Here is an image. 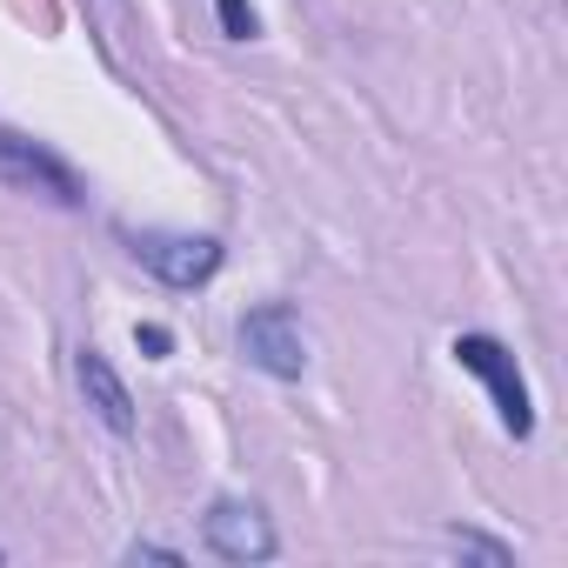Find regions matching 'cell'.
<instances>
[{
	"label": "cell",
	"mask_w": 568,
	"mask_h": 568,
	"mask_svg": "<svg viewBox=\"0 0 568 568\" xmlns=\"http://www.w3.org/2000/svg\"><path fill=\"white\" fill-rule=\"evenodd\" d=\"M448 355H455V368H462V375H475V382L488 388V402H495L501 428H508L515 442H528V435H535V395H528V375H521L515 348H508L501 335L468 328V335H455V342H448Z\"/></svg>",
	"instance_id": "obj_1"
},
{
	"label": "cell",
	"mask_w": 568,
	"mask_h": 568,
	"mask_svg": "<svg viewBox=\"0 0 568 568\" xmlns=\"http://www.w3.org/2000/svg\"><path fill=\"white\" fill-rule=\"evenodd\" d=\"M121 241H128V254L161 281V288H174V295H194V288H207V281L221 274V261H227V247H221V234H181V227H121Z\"/></svg>",
	"instance_id": "obj_2"
},
{
	"label": "cell",
	"mask_w": 568,
	"mask_h": 568,
	"mask_svg": "<svg viewBox=\"0 0 568 568\" xmlns=\"http://www.w3.org/2000/svg\"><path fill=\"white\" fill-rule=\"evenodd\" d=\"M234 348H241V362L261 368L267 382H302V375H308V335H302L295 302H254V308L234 322Z\"/></svg>",
	"instance_id": "obj_3"
},
{
	"label": "cell",
	"mask_w": 568,
	"mask_h": 568,
	"mask_svg": "<svg viewBox=\"0 0 568 568\" xmlns=\"http://www.w3.org/2000/svg\"><path fill=\"white\" fill-rule=\"evenodd\" d=\"M0 187L54 201V207H88V181L68 154H54L48 141L21 134V128H0Z\"/></svg>",
	"instance_id": "obj_4"
},
{
	"label": "cell",
	"mask_w": 568,
	"mask_h": 568,
	"mask_svg": "<svg viewBox=\"0 0 568 568\" xmlns=\"http://www.w3.org/2000/svg\"><path fill=\"white\" fill-rule=\"evenodd\" d=\"M201 541L234 561V568H254V561H274L281 555V535H274V515L247 495H214L207 515H201Z\"/></svg>",
	"instance_id": "obj_5"
},
{
	"label": "cell",
	"mask_w": 568,
	"mask_h": 568,
	"mask_svg": "<svg viewBox=\"0 0 568 568\" xmlns=\"http://www.w3.org/2000/svg\"><path fill=\"white\" fill-rule=\"evenodd\" d=\"M74 388H81L88 415H94L108 435H134V428H141V415H134V395H128L121 368H114L94 342H81V348H74Z\"/></svg>",
	"instance_id": "obj_6"
},
{
	"label": "cell",
	"mask_w": 568,
	"mask_h": 568,
	"mask_svg": "<svg viewBox=\"0 0 568 568\" xmlns=\"http://www.w3.org/2000/svg\"><path fill=\"white\" fill-rule=\"evenodd\" d=\"M448 541H455L462 555L488 561V568H515V548H508V541H495V535H481V528H448Z\"/></svg>",
	"instance_id": "obj_7"
},
{
	"label": "cell",
	"mask_w": 568,
	"mask_h": 568,
	"mask_svg": "<svg viewBox=\"0 0 568 568\" xmlns=\"http://www.w3.org/2000/svg\"><path fill=\"white\" fill-rule=\"evenodd\" d=\"M214 14H221V34H227V41H254V34H261V21H254L247 0H214Z\"/></svg>",
	"instance_id": "obj_8"
},
{
	"label": "cell",
	"mask_w": 568,
	"mask_h": 568,
	"mask_svg": "<svg viewBox=\"0 0 568 568\" xmlns=\"http://www.w3.org/2000/svg\"><path fill=\"white\" fill-rule=\"evenodd\" d=\"M134 348H141L148 362H168V355H174V335H168L161 322H134Z\"/></svg>",
	"instance_id": "obj_9"
},
{
	"label": "cell",
	"mask_w": 568,
	"mask_h": 568,
	"mask_svg": "<svg viewBox=\"0 0 568 568\" xmlns=\"http://www.w3.org/2000/svg\"><path fill=\"white\" fill-rule=\"evenodd\" d=\"M128 561H168V568H181L187 555H181V548H168V541H128Z\"/></svg>",
	"instance_id": "obj_10"
}]
</instances>
